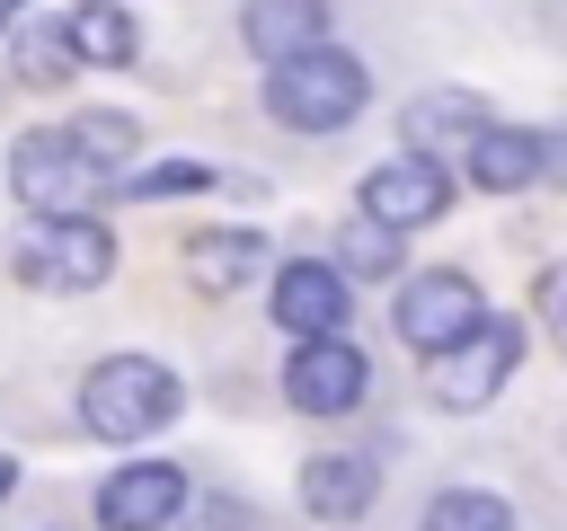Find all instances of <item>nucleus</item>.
<instances>
[{
    "label": "nucleus",
    "mask_w": 567,
    "mask_h": 531,
    "mask_svg": "<svg viewBox=\"0 0 567 531\" xmlns=\"http://www.w3.org/2000/svg\"><path fill=\"white\" fill-rule=\"evenodd\" d=\"M425 531H514V504L487 496V487H443L425 504Z\"/></svg>",
    "instance_id": "a211bd4d"
},
{
    "label": "nucleus",
    "mask_w": 567,
    "mask_h": 531,
    "mask_svg": "<svg viewBox=\"0 0 567 531\" xmlns=\"http://www.w3.org/2000/svg\"><path fill=\"white\" fill-rule=\"evenodd\" d=\"M487 319V301H478V283L470 274H452V266H434V274H416L408 292H399V336L434 363V354H452L470 327Z\"/></svg>",
    "instance_id": "0eeeda50"
},
{
    "label": "nucleus",
    "mask_w": 567,
    "mask_h": 531,
    "mask_svg": "<svg viewBox=\"0 0 567 531\" xmlns=\"http://www.w3.org/2000/svg\"><path fill=\"white\" fill-rule=\"evenodd\" d=\"M115 274V239L89 212H35L18 230V283L35 292H97Z\"/></svg>",
    "instance_id": "7ed1b4c3"
},
{
    "label": "nucleus",
    "mask_w": 567,
    "mask_h": 531,
    "mask_svg": "<svg viewBox=\"0 0 567 531\" xmlns=\"http://www.w3.org/2000/svg\"><path fill=\"white\" fill-rule=\"evenodd\" d=\"M133 204H177V195H213V168L204 159H159V168H133L124 177Z\"/></svg>",
    "instance_id": "6ab92c4d"
},
{
    "label": "nucleus",
    "mask_w": 567,
    "mask_h": 531,
    "mask_svg": "<svg viewBox=\"0 0 567 531\" xmlns=\"http://www.w3.org/2000/svg\"><path fill=\"white\" fill-rule=\"evenodd\" d=\"M470 177H478L487 195H523V186H540V133H523V124H487V133L470 142Z\"/></svg>",
    "instance_id": "f8f14e48"
},
{
    "label": "nucleus",
    "mask_w": 567,
    "mask_h": 531,
    "mask_svg": "<svg viewBox=\"0 0 567 531\" xmlns=\"http://www.w3.org/2000/svg\"><path fill=\"white\" fill-rule=\"evenodd\" d=\"M540 301H549V319H558V327H567V266H558V274H549V292H540Z\"/></svg>",
    "instance_id": "5701e85b"
},
{
    "label": "nucleus",
    "mask_w": 567,
    "mask_h": 531,
    "mask_svg": "<svg viewBox=\"0 0 567 531\" xmlns=\"http://www.w3.org/2000/svg\"><path fill=\"white\" fill-rule=\"evenodd\" d=\"M62 133H71V142H80V150H89L106 177H124V168L142 159V124H133V115H115V106H80Z\"/></svg>",
    "instance_id": "2eb2a0df"
},
{
    "label": "nucleus",
    "mask_w": 567,
    "mask_h": 531,
    "mask_svg": "<svg viewBox=\"0 0 567 531\" xmlns=\"http://www.w3.org/2000/svg\"><path fill=\"white\" fill-rule=\"evenodd\" d=\"M372 496H381V478H372V460H354V451H319V460L301 469V504H310L319 522H354V513H372Z\"/></svg>",
    "instance_id": "9b49d317"
},
{
    "label": "nucleus",
    "mask_w": 567,
    "mask_h": 531,
    "mask_svg": "<svg viewBox=\"0 0 567 531\" xmlns=\"http://www.w3.org/2000/svg\"><path fill=\"white\" fill-rule=\"evenodd\" d=\"M346 310H354V292L337 266L284 257V274H275V327L284 336H346Z\"/></svg>",
    "instance_id": "1a4fd4ad"
},
{
    "label": "nucleus",
    "mask_w": 567,
    "mask_h": 531,
    "mask_svg": "<svg viewBox=\"0 0 567 531\" xmlns=\"http://www.w3.org/2000/svg\"><path fill=\"white\" fill-rule=\"evenodd\" d=\"M363 97H372V71L328 35L284 53V62H266V115L292 124V133H337V124L363 115Z\"/></svg>",
    "instance_id": "f257e3e1"
},
{
    "label": "nucleus",
    "mask_w": 567,
    "mask_h": 531,
    "mask_svg": "<svg viewBox=\"0 0 567 531\" xmlns=\"http://www.w3.org/2000/svg\"><path fill=\"white\" fill-rule=\"evenodd\" d=\"M177 504H186V469L177 460H124L97 487V522L106 531H159V522H177Z\"/></svg>",
    "instance_id": "9d476101"
},
{
    "label": "nucleus",
    "mask_w": 567,
    "mask_h": 531,
    "mask_svg": "<svg viewBox=\"0 0 567 531\" xmlns=\"http://www.w3.org/2000/svg\"><path fill=\"white\" fill-rule=\"evenodd\" d=\"M496 115L470 97V88H434V97H416L408 106V150H434V142H478Z\"/></svg>",
    "instance_id": "4468645a"
},
{
    "label": "nucleus",
    "mask_w": 567,
    "mask_h": 531,
    "mask_svg": "<svg viewBox=\"0 0 567 531\" xmlns=\"http://www.w3.org/2000/svg\"><path fill=\"white\" fill-rule=\"evenodd\" d=\"M284 389H292L301 416H354L363 389H372V363H363L354 336H301L292 363H284Z\"/></svg>",
    "instance_id": "423d86ee"
},
{
    "label": "nucleus",
    "mask_w": 567,
    "mask_h": 531,
    "mask_svg": "<svg viewBox=\"0 0 567 531\" xmlns=\"http://www.w3.org/2000/svg\"><path fill=\"white\" fill-rule=\"evenodd\" d=\"M257 266H266V239H257V230H221V239H195V283H204V292H239Z\"/></svg>",
    "instance_id": "f3484780"
},
{
    "label": "nucleus",
    "mask_w": 567,
    "mask_h": 531,
    "mask_svg": "<svg viewBox=\"0 0 567 531\" xmlns=\"http://www.w3.org/2000/svg\"><path fill=\"white\" fill-rule=\"evenodd\" d=\"M346 266H354V274H390V266H399V230H390L381 212H363V204H354V221H346Z\"/></svg>",
    "instance_id": "aec40b11"
},
{
    "label": "nucleus",
    "mask_w": 567,
    "mask_h": 531,
    "mask_svg": "<svg viewBox=\"0 0 567 531\" xmlns=\"http://www.w3.org/2000/svg\"><path fill=\"white\" fill-rule=\"evenodd\" d=\"M540 186H567V133H540Z\"/></svg>",
    "instance_id": "4be33fe9"
},
{
    "label": "nucleus",
    "mask_w": 567,
    "mask_h": 531,
    "mask_svg": "<svg viewBox=\"0 0 567 531\" xmlns=\"http://www.w3.org/2000/svg\"><path fill=\"white\" fill-rule=\"evenodd\" d=\"M62 27H71V44H80V62H97V71H124V62H133V18H124L115 0L71 9Z\"/></svg>",
    "instance_id": "dca6fc26"
},
{
    "label": "nucleus",
    "mask_w": 567,
    "mask_h": 531,
    "mask_svg": "<svg viewBox=\"0 0 567 531\" xmlns=\"http://www.w3.org/2000/svg\"><path fill=\"white\" fill-rule=\"evenodd\" d=\"M239 35H248V53L284 62V53H301V44H319V35H328V0H248Z\"/></svg>",
    "instance_id": "ddd939ff"
},
{
    "label": "nucleus",
    "mask_w": 567,
    "mask_h": 531,
    "mask_svg": "<svg viewBox=\"0 0 567 531\" xmlns=\"http://www.w3.org/2000/svg\"><path fill=\"white\" fill-rule=\"evenodd\" d=\"M177 407H186V389H177V372L151 363V354H106V363L80 381V425H89L97 442H142V434L177 425Z\"/></svg>",
    "instance_id": "f03ea898"
},
{
    "label": "nucleus",
    "mask_w": 567,
    "mask_h": 531,
    "mask_svg": "<svg viewBox=\"0 0 567 531\" xmlns=\"http://www.w3.org/2000/svg\"><path fill=\"white\" fill-rule=\"evenodd\" d=\"M363 212H381L390 230H416V221H434L443 204H452V177L434 168V150H399V159H381L372 177H363V195H354Z\"/></svg>",
    "instance_id": "6e6552de"
},
{
    "label": "nucleus",
    "mask_w": 567,
    "mask_h": 531,
    "mask_svg": "<svg viewBox=\"0 0 567 531\" xmlns=\"http://www.w3.org/2000/svg\"><path fill=\"white\" fill-rule=\"evenodd\" d=\"M71 62H80L71 27H27V35H18V71H27V80H62Z\"/></svg>",
    "instance_id": "412c9836"
},
{
    "label": "nucleus",
    "mask_w": 567,
    "mask_h": 531,
    "mask_svg": "<svg viewBox=\"0 0 567 531\" xmlns=\"http://www.w3.org/2000/svg\"><path fill=\"white\" fill-rule=\"evenodd\" d=\"M514 363H523V319H505V310H496V319H478L452 354H434V363H425V381H434V398H443V407H461V416H470V407H496V389L514 381Z\"/></svg>",
    "instance_id": "39448f33"
},
{
    "label": "nucleus",
    "mask_w": 567,
    "mask_h": 531,
    "mask_svg": "<svg viewBox=\"0 0 567 531\" xmlns=\"http://www.w3.org/2000/svg\"><path fill=\"white\" fill-rule=\"evenodd\" d=\"M9 487H18V460H9V451H0V496H9Z\"/></svg>",
    "instance_id": "b1692460"
},
{
    "label": "nucleus",
    "mask_w": 567,
    "mask_h": 531,
    "mask_svg": "<svg viewBox=\"0 0 567 531\" xmlns=\"http://www.w3.org/2000/svg\"><path fill=\"white\" fill-rule=\"evenodd\" d=\"M9 186H18L35 212H80L89 195H106V186H124V177H106L62 124H44V133H27V142L9 150Z\"/></svg>",
    "instance_id": "20e7f679"
}]
</instances>
